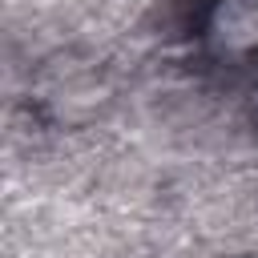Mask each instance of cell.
Masks as SVG:
<instances>
[{"label":"cell","mask_w":258,"mask_h":258,"mask_svg":"<svg viewBox=\"0 0 258 258\" xmlns=\"http://www.w3.org/2000/svg\"><path fill=\"white\" fill-rule=\"evenodd\" d=\"M250 121L258 125V85H254V93H250Z\"/></svg>","instance_id":"7a4b0ae2"},{"label":"cell","mask_w":258,"mask_h":258,"mask_svg":"<svg viewBox=\"0 0 258 258\" xmlns=\"http://www.w3.org/2000/svg\"><path fill=\"white\" fill-rule=\"evenodd\" d=\"M202 44L218 60H246L258 52V0H210L202 16Z\"/></svg>","instance_id":"6da1fadb"}]
</instances>
